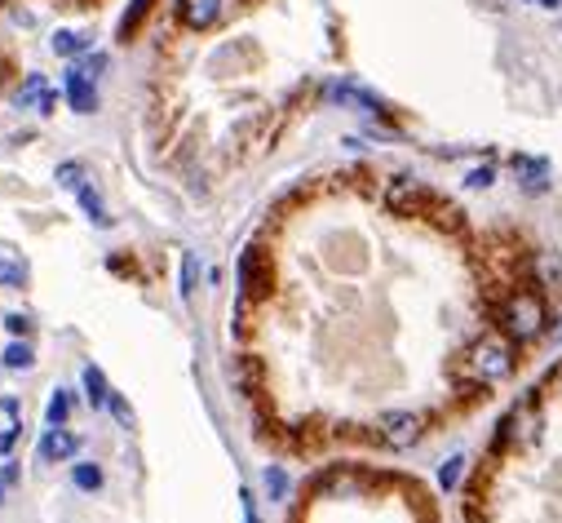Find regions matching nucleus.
<instances>
[{
  "mask_svg": "<svg viewBox=\"0 0 562 523\" xmlns=\"http://www.w3.org/2000/svg\"><path fill=\"white\" fill-rule=\"evenodd\" d=\"M505 337H514V342H532V337H541L545 333V302L532 293V288H523V293H514L509 302H505Z\"/></svg>",
  "mask_w": 562,
  "mask_h": 523,
  "instance_id": "f257e3e1",
  "label": "nucleus"
},
{
  "mask_svg": "<svg viewBox=\"0 0 562 523\" xmlns=\"http://www.w3.org/2000/svg\"><path fill=\"white\" fill-rule=\"evenodd\" d=\"M469 364L483 382H500L514 373V337H500V333H487L483 342H474L469 351Z\"/></svg>",
  "mask_w": 562,
  "mask_h": 523,
  "instance_id": "f03ea898",
  "label": "nucleus"
},
{
  "mask_svg": "<svg viewBox=\"0 0 562 523\" xmlns=\"http://www.w3.org/2000/svg\"><path fill=\"white\" fill-rule=\"evenodd\" d=\"M421 430H426V426H421V417H417V412H385V417L376 421L381 444H385V448H399V452H403V448H412V444L421 439Z\"/></svg>",
  "mask_w": 562,
  "mask_h": 523,
  "instance_id": "7ed1b4c3",
  "label": "nucleus"
},
{
  "mask_svg": "<svg viewBox=\"0 0 562 523\" xmlns=\"http://www.w3.org/2000/svg\"><path fill=\"white\" fill-rule=\"evenodd\" d=\"M62 85H67V103H71L80 116H89V112L98 107V89H94V76H89L85 67H67Z\"/></svg>",
  "mask_w": 562,
  "mask_h": 523,
  "instance_id": "20e7f679",
  "label": "nucleus"
},
{
  "mask_svg": "<svg viewBox=\"0 0 562 523\" xmlns=\"http://www.w3.org/2000/svg\"><path fill=\"white\" fill-rule=\"evenodd\" d=\"M514 173H518L523 191H532V195L550 191V160H541V155H514Z\"/></svg>",
  "mask_w": 562,
  "mask_h": 523,
  "instance_id": "39448f33",
  "label": "nucleus"
},
{
  "mask_svg": "<svg viewBox=\"0 0 562 523\" xmlns=\"http://www.w3.org/2000/svg\"><path fill=\"white\" fill-rule=\"evenodd\" d=\"M76 448H80V439H76L71 430L49 426V430H45V439H40V461H71V457H76Z\"/></svg>",
  "mask_w": 562,
  "mask_h": 523,
  "instance_id": "423d86ee",
  "label": "nucleus"
},
{
  "mask_svg": "<svg viewBox=\"0 0 562 523\" xmlns=\"http://www.w3.org/2000/svg\"><path fill=\"white\" fill-rule=\"evenodd\" d=\"M385 200H390V209H394V213H408L417 200H426V187H421L417 178H394V182H390V191H385Z\"/></svg>",
  "mask_w": 562,
  "mask_h": 523,
  "instance_id": "0eeeda50",
  "label": "nucleus"
},
{
  "mask_svg": "<svg viewBox=\"0 0 562 523\" xmlns=\"http://www.w3.org/2000/svg\"><path fill=\"white\" fill-rule=\"evenodd\" d=\"M18 107H36V112H54V94L45 85V76H27V85L13 94Z\"/></svg>",
  "mask_w": 562,
  "mask_h": 523,
  "instance_id": "6e6552de",
  "label": "nucleus"
},
{
  "mask_svg": "<svg viewBox=\"0 0 562 523\" xmlns=\"http://www.w3.org/2000/svg\"><path fill=\"white\" fill-rule=\"evenodd\" d=\"M218 9H222V0H186V9H182V18H186V27H209L213 18H218Z\"/></svg>",
  "mask_w": 562,
  "mask_h": 523,
  "instance_id": "1a4fd4ad",
  "label": "nucleus"
},
{
  "mask_svg": "<svg viewBox=\"0 0 562 523\" xmlns=\"http://www.w3.org/2000/svg\"><path fill=\"white\" fill-rule=\"evenodd\" d=\"M85 394H89V403L94 408H103V403H112V391H107V378H103V369H85Z\"/></svg>",
  "mask_w": 562,
  "mask_h": 523,
  "instance_id": "9d476101",
  "label": "nucleus"
},
{
  "mask_svg": "<svg viewBox=\"0 0 562 523\" xmlns=\"http://www.w3.org/2000/svg\"><path fill=\"white\" fill-rule=\"evenodd\" d=\"M460 475H465V452H456V457H448V461L439 466V488H443V493H456Z\"/></svg>",
  "mask_w": 562,
  "mask_h": 523,
  "instance_id": "9b49d317",
  "label": "nucleus"
},
{
  "mask_svg": "<svg viewBox=\"0 0 562 523\" xmlns=\"http://www.w3.org/2000/svg\"><path fill=\"white\" fill-rule=\"evenodd\" d=\"M80 49H89V36H80V31H58V36H54V54L71 58V54H80Z\"/></svg>",
  "mask_w": 562,
  "mask_h": 523,
  "instance_id": "f8f14e48",
  "label": "nucleus"
},
{
  "mask_svg": "<svg viewBox=\"0 0 562 523\" xmlns=\"http://www.w3.org/2000/svg\"><path fill=\"white\" fill-rule=\"evenodd\" d=\"M76 195H80V204H85V213H89V222H98V227H107V222H112V218L103 213V195H98L94 187H80Z\"/></svg>",
  "mask_w": 562,
  "mask_h": 523,
  "instance_id": "ddd939ff",
  "label": "nucleus"
},
{
  "mask_svg": "<svg viewBox=\"0 0 562 523\" xmlns=\"http://www.w3.org/2000/svg\"><path fill=\"white\" fill-rule=\"evenodd\" d=\"M71 479H76V488H80V493H98V488H103V470H98V466H89V461H80V466L71 470Z\"/></svg>",
  "mask_w": 562,
  "mask_h": 523,
  "instance_id": "4468645a",
  "label": "nucleus"
},
{
  "mask_svg": "<svg viewBox=\"0 0 562 523\" xmlns=\"http://www.w3.org/2000/svg\"><path fill=\"white\" fill-rule=\"evenodd\" d=\"M146 9H151V0H133V9L120 18V40H128V36L137 31V22L146 18Z\"/></svg>",
  "mask_w": 562,
  "mask_h": 523,
  "instance_id": "2eb2a0df",
  "label": "nucleus"
},
{
  "mask_svg": "<svg viewBox=\"0 0 562 523\" xmlns=\"http://www.w3.org/2000/svg\"><path fill=\"white\" fill-rule=\"evenodd\" d=\"M67 412H71V394L58 391L54 399H49V412H45V417H49V426H62V421H67Z\"/></svg>",
  "mask_w": 562,
  "mask_h": 523,
  "instance_id": "dca6fc26",
  "label": "nucleus"
},
{
  "mask_svg": "<svg viewBox=\"0 0 562 523\" xmlns=\"http://www.w3.org/2000/svg\"><path fill=\"white\" fill-rule=\"evenodd\" d=\"M4 369H31V346L27 342H13L4 351Z\"/></svg>",
  "mask_w": 562,
  "mask_h": 523,
  "instance_id": "f3484780",
  "label": "nucleus"
},
{
  "mask_svg": "<svg viewBox=\"0 0 562 523\" xmlns=\"http://www.w3.org/2000/svg\"><path fill=\"white\" fill-rule=\"evenodd\" d=\"M22 284H27V270L13 262H0V288H22Z\"/></svg>",
  "mask_w": 562,
  "mask_h": 523,
  "instance_id": "a211bd4d",
  "label": "nucleus"
},
{
  "mask_svg": "<svg viewBox=\"0 0 562 523\" xmlns=\"http://www.w3.org/2000/svg\"><path fill=\"white\" fill-rule=\"evenodd\" d=\"M195 275H200V262H195V253H186L182 258V297L195 293Z\"/></svg>",
  "mask_w": 562,
  "mask_h": 523,
  "instance_id": "6ab92c4d",
  "label": "nucleus"
},
{
  "mask_svg": "<svg viewBox=\"0 0 562 523\" xmlns=\"http://www.w3.org/2000/svg\"><path fill=\"white\" fill-rule=\"evenodd\" d=\"M58 187H71V191H80V187H85V182H80V164H76V160L58 164Z\"/></svg>",
  "mask_w": 562,
  "mask_h": 523,
  "instance_id": "aec40b11",
  "label": "nucleus"
},
{
  "mask_svg": "<svg viewBox=\"0 0 562 523\" xmlns=\"http://www.w3.org/2000/svg\"><path fill=\"white\" fill-rule=\"evenodd\" d=\"M266 493H270L275 502H279V497L288 493V475H284L279 466H270V470H266Z\"/></svg>",
  "mask_w": 562,
  "mask_h": 523,
  "instance_id": "412c9836",
  "label": "nucleus"
},
{
  "mask_svg": "<svg viewBox=\"0 0 562 523\" xmlns=\"http://www.w3.org/2000/svg\"><path fill=\"white\" fill-rule=\"evenodd\" d=\"M13 479H18V466H13V461H0V502H4V493L13 488Z\"/></svg>",
  "mask_w": 562,
  "mask_h": 523,
  "instance_id": "4be33fe9",
  "label": "nucleus"
},
{
  "mask_svg": "<svg viewBox=\"0 0 562 523\" xmlns=\"http://www.w3.org/2000/svg\"><path fill=\"white\" fill-rule=\"evenodd\" d=\"M112 412H115V421H120V426H133V408H128L120 394H112Z\"/></svg>",
  "mask_w": 562,
  "mask_h": 523,
  "instance_id": "5701e85b",
  "label": "nucleus"
},
{
  "mask_svg": "<svg viewBox=\"0 0 562 523\" xmlns=\"http://www.w3.org/2000/svg\"><path fill=\"white\" fill-rule=\"evenodd\" d=\"M4 328H9V333H13V337H22V333H27V328H31V320H27V315H18V311H13V315H4Z\"/></svg>",
  "mask_w": 562,
  "mask_h": 523,
  "instance_id": "b1692460",
  "label": "nucleus"
},
{
  "mask_svg": "<svg viewBox=\"0 0 562 523\" xmlns=\"http://www.w3.org/2000/svg\"><path fill=\"white\" fill-rule=\"evenodd\" d=\"M465 182H469L474 191H483V187H492V169H474V173H469Z\"/></svg>",
  "mask_w": 562,
  "mask_h": 523,
  "instance_id": "393cba45",
  "label": "nucleus"
},
{
  "mask_svg": "<svg viewBox=\"0 0 562 523\" xmlns=\"http://www.w3.org/2000/svg\"><path fill=\"white\" fill-rule=\"evenodd\" d=\"M13 435H18V426H9V430H0V452H9V444H13Z\"/></svg>",
  "mask_w": 562,
  "mask_h": 523,
  "instance_id": "a878e982",
  "label": "nucleus"
},
{
  "mask_svg": "<svg viewBox=\"0 0 562 523\" xmlns=\"http://www.w3.org/2000/svg\"><path fill=\"white\" fill-rule=\"evenodd\" d=\"M244 519L257 523V511H252V497H248V493H244Z\"/></svg>",
  "mask_w": 562,
  "mask_h": 523,
  "instance_id": "bb28decb",
  "label": "nucleus"
},
{
  "mask_svg": "<svg viewBox=\"0 0 562 523\" xmlns=\"http://www.w3.org/2000/svg\"><path fill=\"white\" fill-rule=\"evenodd\" d=\"M532 4H541V9H558L562 0H532Z\"/></svg>",
  "mask_w": 562,
  "mask_h": 523,
  "instance_id": "cd10ccee",
  "label": "nucleus"
}]
</instances>
